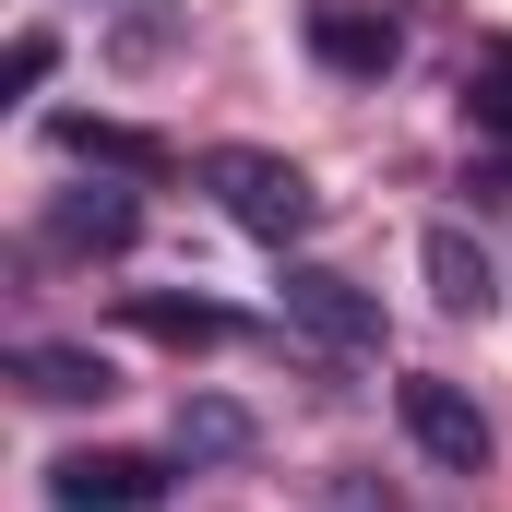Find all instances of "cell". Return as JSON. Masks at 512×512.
Instances as JSON below:
<instances>
[{
	"label": "cell",
	"mask_w": 512,
	"mask_h": 512,
	"mask_svg": "<svg viewBox=\"0 0 512 512\" xmlns=\"http://www.w3.org/2000/svg\"><path fill=\"white\" fill-rule=\"evenodd\" d=\"M131 334H155V346H227L239 322L203 310V298H131Z\"/></svg>",
	"instance_id": "cell-11"
},
{
	"label": "cell",
	"mask_w": 512,
	"mask_h": 512,
	"mask_svg": "<svg viewBox=\"0 0 512 512\" xmlns=\"http://www.w3.org/2000/svg\"><path fill=\"white\" fill-rule=\"evenodd\" d=\"M48 143H60L72 167H108V179H167V143L131 131V120H60Z\"/></svg>",
	"instance_id": "cell-9"
},
{
	"label": "cell",
	"mask_w": 512,
	"mask_h": 512,
	"mask_svg": "<svg viewBox=\"0 0 512 512\" xmlns=\"http://www.w3.org/2000/svg\"><path fill=\"white\" fill-rule=\"evenodd\" d=\"M286 322L298 334H322L334 358H382V298L358 286V274H334V262H286Z\"/></svg>",
	"instance_id": "cell-3"
},
{
	"label": "cell",
	"mask_w": 512,
	"mask_h": 512,
	"mask_svg": "<svg viewBox=\"0 0 512 512\" xmlns=\"http://www.w3.org/2000/svg\"><path fill=\"white\" fill-rule=\"evenodd\" d=\"M167 465L155 453H60L48 465V512H155Z\"/></svg>",
	"instance_id": "cell-4"
},
{
	"label": "cell",
	"mask_w": 512,
	"mask_h": 512,
	"mask_svg": "<svg viewBox=\"0 0 512 512\" xmlns=\"http://www.w3.org/2000/svg\"><path fill=\"white\" fill-rule=\"evenodd\" d=\"M48 60H60L48 36H12V60H0V84H12V96H36V84H48Z\"/></svg>",
	"instance_id": "cell-12"
},
{
	"label": "cell",
	"mask_w": 512,
	"mask_h": 512,
	"mask_svg": "<svg viewBox=\"0 0 512 512\" xmlns=\"http://www.w3.org/2000/svg\"><path fill=\"white\" fill-rule=\"evenodd\" d=\"M334 501H346V512H405V501H382V489H358V477H346V489H334Z\"/></svg>",
	"instance_id": "cell-14"
},
{
	"label": "cell",
	"mask_w": 512,
	"mask_h": 512,
	"mask_svg": "<svg viewBox=\"0 0 512 512\" xmlns=\"http://www.w3.org/2000/svg\"><path fill=\"white\" fill-rule=\"evenodd\" d=\"M12 382L36 393V405H108L120 370L96 358V346H60V334H36V346H12Z\"/></svg>",
	"instance_id": "cell-7"
},
{
	"label": "cell",
	"mask_w": 512,
	"mask_h": 512,
	"mask_svg": "<svg viewBox=\"0 0 512 512\" xmlns=\"http://www.w3.org/2000/svg\"><path fill=\"white\" fill-rule=\"evenodd\" d=\"M477 120L512 131V60H489V72H477Z\"/></svg>",
	"instance_id": "cell-13"
},
{
	"label": "cell",
	"mask_w": 512,
	"mask_h": 512,
	"mask_svg": "<svg viewBox=\"0 0 512 512\" xmlns=\"http://www.w3.org/2000/svg\"><path fill=\"white\" fill-rule=\"evenodd\" d=\"M203 191L227 203V227H251V239H274V251H298L310 215H322L310 167H298V155H262V143H215V155H203Z\"/></svg>",
	"instance_id": "cell-1"
},
{
	"label": "cell",
	"mask_w": 512,
	"mask_h": 512,
	"mask_svg": "<svg viewBox=\"0 0 512 512\" xmlns=\"http://www.w3.org/2000/svg\"><path fill=\"white\" fill-rule=\"evenodd\" d=\"M310 60L346 72V84H382L393 60H405V24L370 12V0H310Z\"/></svg>",
	"instance_id": "cell-5"
},
{
	"label": "cell",
	"mask_w": 512,
	"mask_h": 512,
	"mask_svg": "<svg viewBox=\"0 0 512 512\" xmlns=\"http://www.w3.org/2000/svg\"><path fill=\"white\" fill-rule=\"evenodd\" d=\"M429 298H441V310H453V322H477V310H489V298H501V262L477 251V227H429Z\"/></svg>",
	"instance_id": "cell-8"
},
{
	"label": "cell",
	"mask_w": 512,
	"mask_h": 512,
	"mask_svg": "<svg viewBox=\"0 0 512 512\" xmlns=\"http://www.w3.org/2000/svg\"><path fill=\"white\" fill-rule=\"evenodd\" d=\"M393 417H405V441H417L441 477H489V453H501L489 405L465 382H441V370H405V382H393Z\"/></svg>",
	"instance_id": "cell-2"
},
{
	"label": "cell",
	"mask_w": 512,
	"mask_h": 512,
	"mask_svg": "<svg viewBox=\"0 0 512 512\" xmlns=\"http://www.w3.org/2000/svg\"><path fill=\"white\" fill-rule=\"evenodd\" d=\"M36 239H48V251L108 262V251H131V239H143V203H131V191H60V203L36 215Z\"/></svg>",
	"instance_id": "cell-6"
},
{
	"label": "cell",
	"mask_w": 512,
	"mask_h": 512,
	"mask_svg": "<svg viewBox=\"0 0 512 512\" xmlns=\"http://www.w3.org/2000/svg\"><path fill=\"white\" fill-rule=\"evenodd\" d=\"M167 441H179V465H239V453L262 441V429H251V405H227V393H191Z\"/></svg>",
	"instance_id": "cell-10"
}]
</instances>
